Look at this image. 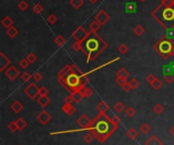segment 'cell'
Here are the masks:
<instances>
[{
    "label": "cell",
    "instance_id": "obj_1",
    "mask_svg": "<svg viewBox=\"0 0 174 145\" xmlns=\"http://www.w3.org/2000/svg\"><path fill=\"white\" fill-rule=\"evenodd\" d=\"M92 132L101 142H104L114 131L117 129V124H115L106 114L100 113L92 121Z\"/></svg>",
    "mask_w": 174,
    "mask_h": 145
},
{
    "label": "cell",
    "instance_id": "obj_2",
    "mask_svg": "<svg viewBox=\"0 0 174 145\" xmlns=\"http://www.w3.org/2000/svg\"><path fill=\"white\" fill-rule=\"evenodd\" d=\"M82 51L86 54L87 62L93 61L108 47V44L105 42L97 33H90L88 38L82 42Z\"/></svg>",
    "mask_w": 174,
    "mask_h": 145
},
{
    "label": "cell",
    "instance_id": "obj_3",
    "mask_svg": "<svg viewBox=\"0 0 174 145\" xmlns=\"http://www.w3.org/2000/svg\"><path fill=\"white\" fill-rule=\"evenodd\" d=\"M151 15L164 29H174V5L165 6L160 4L152 11Z\"/></svg>",
    "mask_w": 174,
    "mask_h": 145
},
{
    "label": "cell",
    "instance_id": "obj_4",
    "mask_svg": "<svg viewBox=\"0 0 174 145\" xmlns=\"http://www.w3.org/2000/svg\"><path fill=\"white\" fill-rule=\"evenodd\" d=\"M154 50L163 59L174 56V42L172 39H168L163 37L154 45Z\"/></svg>",
    "mask_w": 174,
    "mask_h": 145
},
{
    "label": "cell",
    "instance_id": "obj_5",
    "mask_svg": "<svg viewBox=\"0 0 174 145\" xmlns=\"http://www.w3.org/2000/svg\"><path fill=\"white\" fill-rule=\"evenodd\" d=\"M89 34H90V33H88L84 27H77L74 31H73V33L71 34V37L74 39L75 42L82 43V42H84L87 38H88Z\"/></svg>",
    "mask_w": 174,
    "mask_h": 145
},
{
    "label": "cell",
    "instance_id": "obj_6",
    "mask_svg": "<svg viewBox=\"0 0 174 145\" xmlns=\"http://www.w3.org/2000/svg\"><path fill=\"white\" fill-rule=\"evenodd\" d=\"M39 90H40V87L37 86L36 83H30L26 88L24 89V93L26 95L29 96L31 100H34L37 96H39Z\"/></svg>",
    "mask_w": 174,
    "mask_h": 145
},
{
    "label": "cell",
    "instance_id": "obj_7",
    "mask_svg": "<svg viewBox=\"0 0 174 145\" xmlns=\"http://www.w3.org/2000/svg\"><path fill=\"white\" fill-rule=\"evenodd\" d=\"M95 20H97L101 26H104V24H106L110 20V15L104 10V9H102V10H100L99 12L95 15Z\"/></svg>",
    "mask_w": 174,
    "mask_h": 145
},
{
    "label": "cell",
    "instance_id": "obj_8",
    "mask_svg": "<svg viewBox=\"0 0 174 145\" xmlns=\"http://www.w3.org/2000/svg\"><path fill=\"white\" fill-rule=\"evenodd\" d=\"M4 72H5V76L7 77L9 80H11V81H14V80L17 78L18 75H19V71H18V69L12 65L9 66Z\"/></svg>",
    "mask_w": 174,
    "mask_h": 145
},
{
    "label": "cell",
    "instance_id": "obj_9",
    "mask_svg": "<svg viewBox=\"0 0 174 145\" xmlns=\"http://www.w3.org/2000/svg\"><path fill=\"white\" fill-rule=\"evenodd\" d=\"M37 121L40 124H42V125H46V124H48L51 121V115L48 112H46L45 110L44 111H41L37 115Z\"/></svg>",
    "mask_w": 174,
    "mask_h": 145
},
{
    "label": "cell",
    "instance_id": "obj_10",
    "mask_svg": "<svg viewBox=\"0 0 174 145\" xmlns=\"http://www.w3.org/2000/svg\"><path fill=\"white\" fill-rule=\"evenodd\" d=\"M10 65V60L4 55V53L0 52V71H5Z\"/></svg>",
    "mask_w": 174,
    "mask_h": 145
},
{
    "label": "cell",
    "instance_id": "obj_11",
    "mask_svg": "<svg viewBox=\"0 0 174 145\" xmlns=\"http://www.w3.org/2000/svg\"><path fill=\"white\" fill-rule=\"evenodd\" d=\"M77 124H79V127H82V128L92 127V121L88 118V116H86V115H82V116L77 119Z\"/></svg>",
    "mask_w": 174,
    "mask_h": 145
},
{
    "label": "cell",
    "instance_id": "obj_12",
    "mask_svg": "<svg viewBox=\"0 0 174 145\" xmlns=\"http://www.w3.org/2000/svg\"><path fill=\"white\" fill-rule=\"evenodd\" d=\"M50 102H51V100H50V98H48V95H39L38 98H37V103L43 108L47 107V106L50 103Z\"/></svg>",
    "mask_w": 174,
    "mask_h": 145
},
{
    "label": "cell",
    "instance_id": "obj_13",
    "mask_svg": "<svg viewBox=\"0 0 174 145\" xmlns=\"http://www.w3.org/2000/svg\"><path fill=\"white\" fill-rule=\"evenodd\" d=\"M61 110H62V112H64L65 114H67L68 116H71L75 113V108L73 107L71 103H64L62 106V108H61Z\"/></svg>",
    "mask_w": 174,
    "mask_h": 145
},
{
    "label": "cell",
    "instance_id": "obj_14",
    "mask_svg": "<svg viewBox=\"0 0 174 145\" xmlns=\"http://www.w3.org/2000/svg\"><path fill=\"white\" fill-rule=\"evenodd\" d=\"M22 108H24V106L22 105V103H20L19 100H14V102L10 105V109L14 113H17V114L22 111Z\"/></svg>",
    "mask_w": 174,
    "mask_h": 145
},
{
    "label": "cell",
    "instance_id": "obj_15",
    "mask_svg": "<svg viewBox=\"0 0 174 145\" xmlns=\"http://www.w3.org/2000/svg\"><path fill=\"white\" fill-rule=\"evenodd\" d=\"M97 110L99 111V113L102 114H107L109 112V107L105 102H100L97 106Z\"/></svg>",
    "mask_w": 174,
    "mask_h": 145
},
{
    "label": "cell",
    "instance_id": "obj_16",
    "mask_svg": "<svg viewBox=\"0 0 174 145\" xmlns=\"http://www.w3.org/2000/svg\"><path fill=\"white\" fill-rule=\"evenodd\" d=\"M6 34L9 37V38L13 39L15 38V37L18 34V29H17V27H14L13 26H11L10 27H8V29H6Z\"/></svg>",
    "mask_w": 174,
    "mask_h": 145
},
{
    "label": "cell",
    "instance_id": "obj_17",
    "mask_svg": "<svg viewBox=\"0 0 174 145\" xmlns=\"http://www.w3.org/2000/svg\"><path fill=\"white\" fill-rule=\"evenodd\" d=\"M146 145H162V141L157 136H152L147 140Z\"/></svg>",
    "mask_w": 174,
    "mask_h": 145
},
{
    "label": "cell",
    "instance_id": "obj_18",
    "mask_svg": "<svg viewBox=\"0 0 174 145\" xmlns=\"http://www.w3.org/2000/svg\"><path fill=\"white\" fill-rule=\"evenodd\" d=\"M1 24L3 26L5 29H8V27H10L13 24V20L11 17H4L3 18L1 19Z\"/></svg>",
    "mask_w": 174,
    "mask_h": 145
},
{
    "label": "cell",
    "instance_id": "obj_19",
    "mask_svg": "<svg viewBox=\"0 0 174 145\" xmlns=\"http://www.w3.org/2000/svg\"><path fill=\"white\" fill-rule=\"evenodd\" d=\"M101 27L102 26H101L97 20H94V22H92L90 24V32L91 33H98V31L101 29Z\"/></svg>",
    "mask_w": 174,
    "mask_h": 145
},
{
    "label": "cell",
    "instance_id": "obj_20",
    "mask_svg": "<svg viewBox=\"0 0 174 145\" xmlns=\"http://www.w3.org/2000/svg\"><path fill=\"white\" fill-rule=\"evenodd\" d=\"M132 32H134V34H136V36L141 37V36H143L144 33H145V29H144V27L142 26V24H136V26L134 27Z\"/></svg>",
    "mask_w": 174,
    "mask_h": 145
},
{
    "label": "cell",
    "instance_id": "obj_21",
    "mask_svg": "<svg viewBox=\"0 0 174 145\" xmlns=\"http://www.w3.org/2000/svg\"><path fill=\"white\" fill-rule=\"evenodd\" d=\"M69 4L72 8L79 9L84 5V0H69Z\"/></svg>",
    "mask_w": 174,
    "mask_h": 145
},
{
    "label": "cell",
    "instance_id": "obj_22",
    "mask_svg": "<svg viewBox=\"0 0 174 145\" xmlns=\"http://www.w3.org/2000/svg\"><path fill=\"white\" fill-rule=\"evenodd\" d=\"M115 74L116 77H122V78H126V79L129 76V73H128V71L125 68H120L119 70H117V72Z\"/></svg>",
    "mask_w": 174,
    "mask_h": 145
},
{
    "label": "cell",
    "instance_id": "obj_23",
    "mask_svg": "<svg viewBox=\"0 0 174 145\" xmlns=\"http://www.w3.org/2000/svg\"><path fill=\"white\" fill-rule=\"evenodd\" d=\"M137 135H139V132L136 130L134 128H129L127 130L126 132V136L127 138H129V139H136V138L137 137Z\"/></svg>",
    "mask_w": 174,
    "mask_h": 145
},
{
    "label": "cell",
    "instance_id": "obj_24",
    "mask_svg": "<svg viewBox=\"0 0 174 145\" xmlns=\"http://www.w3.org/2000/svg\"><path fill=\"white\" fill-rule=\"evenodd\" d=\"M136 3H134V2H127V3L125 4V10H126L127 13L136 12Z\"/></svg>",
    "mask_w": 174,
    "mask_h": 145
},
{
    "label": "cell",
    "instance_id": "obj_25",
    "mask_svg": "<svg viewBox=\"0 0 174 145\" xmlns=\"http://www.w3.org/2000/svg\"><path fill=\"white\" fill-rule=\"evenodd\" d=\"M54 43L55 45L57 46V47H62V46L65 44V39L63 38V36H61V34H59V36L55 37L54 39Z\"/></svg>",
    "mask_w": 174,
    "mask_h": 145
},
{
    "label": "cell",
    "instance_id": "obj_26",
    "mask_svg": "<svg viewBox=\"0 0 174 145\" xmlns=\"http://www.w3.org/2000/svg\"><path fill=\"white\" fill-rule=\"evenodd\" d=\"M71 95L73 98V102L74 103H79V102H82V98H84L81 91H74V93H71Z\"/></svg>",
    "mask_w": 174,
    "mask_h": 145
},
{
    "label": "cell",
    "instance_id": "obj_27",
    "mask_svg": "<svg viewBox=\"0 0 174 145\" xmlns=\"http://www.w3.org/2000/svg\"><path fill=\"white\" fill-rule=\"evenodd\" d=\"M151 86H152L153 88L155 89V90H159V89L161 88L162 86H163V82H162L161 80L159 79V78H156L154 81L151 83Z\"/></svg>",
    "mask_w": 174,
    "mask_h": 145
},
{
    "label": "cell",
    "instance_id": "obj_28",
    "mask_svg": "<svg viewBox=\"0 0 174 145\" xmlns=\"http://www.w3.org/2000/svg\"><path fill=\"white\" fill-rule=\"evenodd\" d=\"M125 109H126V108H125L124 103L122 102H118L114 105V110H115L116 113H122L125 111Z\"/></svg>",
    "mask_w": 174,
    "mask_h": 145
},
{
    "label": "cell",
    "instance_id": "obj_29",
    "mask_svg": "<svg viewBox=\"0 0 174 145\" xmlns=\"http://www.w3.org/2000/svg\"><path fill=\"white\" fill-rule=\"evenodd\" d=\"M125 115L128 117V118H132V117L134 116V115L136 114V110H134V107H131V106H129V107H127L126 109H125Z\"/></svg>",
    "mask_w": 174,
    "mask_h": 145
},
{
    "label": "cell",
    "instance_id": "obj_30",
    "mask_svg": "<svg viewBox=\"0 0 174 145\" xmlns=\"http://www.w3.org/2000/svg\"><path fill=\"white\" fill-rule=\"evenodd\" d=\"M46 20H47V22L49 24H51V26H53V24H55L57 22V17L55 14H53V13H52V14H49L47 17V18H46Z\"/></svg>",
    "mask_w": 174,
    "mask_h": 145
},
{
    "label": "cell",
    "instance_id": "obj_31",
    "mask_svg": "<svg viewBox=\"0 0 174 145\" xmlns=\"http://www.w3.org/2000/svg\"><path fill=\"white\" fill-rule=\"evenodd\" d=\"M153 111L155 112V114L161 115L162 113L164 112V107L161 105V103H157V105H155L154 108H153Z\"/></svg>",
    "mask_w": 174,
    "mask_h": 145
},
{
    "label": "cell",
    "instance_id": "obj_32",
    "mask_svg": "<svg viewBox=\"0 0 174 145\" xmlns=\"http://www.w3.org/2000/svg\"><path fill=\"white\" fill-rule=\"evenodd\" d=\"M17 7L19 8L20 11H26L27 9L29 8V3H27V1H25V0H22V1L18 2Z\"/></svg>",
    "mask_w": 174,
    "mask_h": 145
},
{
    "label": "cell",
    "instance_id": "obj_33",
    "mask_svg": "<svg viewBox=\"0 0 174 145\" xmlns=\"http://www.w3.org/2000/svg\"><path fill=\"white\" fill-rule=\"evenodd\" d=\"M17 124L18 130H24V129L27 127V122L22 118H18L17 120Z\"/></svg>",
    "mask_w": 174,
    "mask_h": 145
},
{
    "label": "cell",
    "instance_id": "obj_34",
    "mask_svg": "<svg viewBox=\"0 0 174 145\" xmlns=\"http://www.w3.org/2000/svg\"><path fill=\"white\" fill-rule=\"evenodd\" d=\"M163 78H164V80L166 82H168V83H171V82L174 81V73L173 72H170V73H167V74H164L163 75Z\"/></svg>",
    "mask_w": 174,
    "mask_h": 145
},
{
    "label": "cell",
    "instance_id": "obj_35",
    "mask_svg": "<svg viewBox=\"0 0 174 145\" xmlns=\"http://www.w3.org/2000/svg\"><path fill=\"white\" fill-rule=\"evenodd\" d=\"M79 91L82 93L84 98H89V96L92 95V93H93V90H92L91 88H89V87H84V88L81 89Z\"/></svg>",
    "mask_w": 174,
    "mask_h": 145
},
{
    "label": "cell",
    "instance_id": "obj_36",
    "mask_svg": "<svg viewBox=\"0 0 174 145\" xmlns=\"http://www.w3.org/2000/svg\"><path fill=\"white\" fill-rule=\"evenodd\" d=\"M32 9H33V11L36 13V14H40V13L43 11V6L41 5L40 3H36L33 5V8Z\"/></svg>",
    "mask_w": 174,
    "mask_h": 145
},
{
    "label": "cell",
    "instance_id": "obj_37",
    "mask_svg": "<svg viewBox=\"0 0 174 145\" xmlns=\"http://www.w3.org/2000/svg\"><path fill=\"white\" fill-rule=\"evenodd\" d=\"M128 46L125 45V44H122V45H120L118 47V52L120 53L121 55H125L126 53L128 52Z\"/></svg>",
    "mask_w": 174,
    "mask_h": 145
},
{
    "label": "cell",
    "instance_id": "obj_38",
    "mask_svg": "<svg viewBox=\"0 0 174 145\" xmlns=\"http://www.w3.org/2000/svg\"><path fill=\"white\" fill-rule=\"evenodd\" d=\"M128 82H129V84H130V86H131L132 89L137 88V87H139V81L136 79V78H131V79H130Z\"/></svg>",
    "mask_w": 174,
    "mask_h": 145
},
{
    "label": "cell",
    "instance_id": "obj_39",
    "mask_svg": "<svg viewBox=\"0 0 174 145\" xmlns=\"http://www.w3.org/2000/svg\"><path fill=\"white\" fill-rule=\"evenodd\" d=\"M8 130H10L11 132H15L17 130H18L17 121H12V122H10V123L8 124Z\"/></svg>",
    "mask_w": 174,
    "mask_h": 145
},
{
    "label": "cell",
    "instance_id": "obj_40",
    "mask_svg": "<svg viewBox=\"0 0 174 145\" xmlns=\"http://www.w3.org/2000/svg\"><path fill=\"white\" fill-rule=\"evenodd\" d=\"M31 74H30V72H24V73H22L20 74V79H22V81H24V82H27L30 79H31Z\"/></svg>",
    "mask_w": 174,
    "mask_h": 145
},
{
    "label": "cell",
    "instance_id": "obj_41",
    "mask_svg": "<svg viewBox=\"0 0 174 145\" xmlns=\"http://www.w3.org/2000/svg\"><path fill=\"white\" fill-rule=\"evenodd\" d=\"M27 58V61L30 62V64H32V63H34V62H36L37 61V56H36V54L35 53H30L29 55H27V56L26 57Z\"/></svg>",
    "mask_w": 174,
    "mask_h": 145
},
{
    "label": "cell",
    "instance_id": "obj_42",
    "mask_svg": "<svg viewBox=\"0 0 174 145\" xmlns=\"http://www.w3.org/2000/svg\"><path fill=\"white\" fill-rule=\"evenodd\" d=\"M18 65H19V67L20 68H22V69H26L29 67V65H30V62L27 61V58H25V59H22L19 61V63H18Z\"/></svg>",
    "mask_w": 174,
    "mask_h": 145
},
{
    "label": "cell",
    "instance_id": "obj_43",
    "mask_svg": "<svg viewBox=\"0 0 174 145\" xmlns=\"http://www.w3.org/2000/svg\"><path fill=\"white\" fill-rule=\"evenodd\" d=\"M139 130H141L142 133H144V134H148V133L151 131V127L147 123H145L141 126V129H139Z\"/></svg>",
    "mask_w": 174,
    "mask_h": 145
},
{
    "label": "cell",
    "instance_id": "obj_44",
    "mask_svg": "<svg viewBox=\"0 0 174 145\" xmlns=\"http://www.w3.org/2000/svg\"><path fill=\"white\" fill-rule=\"evenodd\" d=\"M84 140L87 142V143H90L94 140V134L93 133H88V134H86L84 136Z\"/></svg>",
    "mask_w": 174,
    "mask_h": 145
},
{
    "label": "cell",
    "instance_id": "obj_45",
    "mask_svg": "<svg viewBox=\"0 0 174 145\" xmlns=\"http://www.w3.org/2000/svg\"><path fill=\"white\" fill-rule=\"evenodd\" d=\"M71 48L74 52H79V51H81L82 50V44L79 42H75L74 44H72Z\"/></svg>",
    "mask_w": 174,
    "mask_h": 145
},
{
    "label": "cell",
    "instance_id": "obj_46",
    "mask_svg": "<svg viewBox=\"0 0 174 145\" xmlns=\"http://www.w3.org/2000/svg\"><path fill=\"white\" fill-rule=\"evenodd\" d=\"M126 82H127V79H126V78L116 77V83H117L119 86H122L123 84H125Z\"/></svg>",
    "mask_w": 174,
    "mask_h": 145
},
{
    "label": "cell",
    "instance_id": "obj_47",
    "mask_svg": "<svg viewBox=\"0 0 174 145\" xmlns=\"http://www.w3.org/2000/svg\"><path fill=\"white\" fill-rule=\"evenodd\" d=\"M33 78H34V81H35V82H39V81H41V80L43 79V75L41 74L40 72H36L35 74H34Z\"/></svg>",
    "mask_w": 174,
    "mask_h": 145
},
{
    "label": "cell",
    "instance_id": "obj_48",
    "mask_svg": "<svg viewBox=\"0 0 174 145\" xmlns=\"http://www.w3.org/2000/svg\"><path fill=\"white\" fill-rule=\"evenodd\" d=\"M48 89L45 86L40 87V90H39V95H48Z\"/></svg>",
    "mask_w": 174,
    "mask_h": 145
},
{
    "label": "cell",
    "instance_id": "obj_49",
    "mask_svg": "<svg viewBox=\"0 0 174 145\" xmlns=\"http://www.w3.org/2000/svg\"><path fill=\"white\" fill-rule=\"evenodd\" d=\"M161 4H162V5H165V6L174 5V0H162Z\"/></svg>",
    "mask_w": 174,
    "mask_h": 145
},
{
    "label": "cell",
    "instance_id": "obj_50",
    "mask_svg": "<svg viewBox=\"0 0 174 145\" xmlns=\"http://www.w3.org/2000/svg\"><path fill=\"white\" fill-rule=\"evenodd\" d=\"M121 88H122L123 90L125 91V93H128V91H129L130 89H132V88H131V86H130V84H129V82H128V81H127L125 84H123V85L121 86Z\"/></svg>",
    "mask_w": 174,
    "mask_h": 145
},
{
    "label": "cell",
    "instance_id": "obj_51",
    "mask_svg": "<svg viewBox=\"0 0 174 145\" xmlns=\"http://www.w3.org/2000/svg\"><path fill=\"white\" fill-rule=\"evenodd\" d=\"M63 100H64V103H72V102H73V98H72L71 94H70V95L65 96Z\"/></svg>",
    "mask_w": 174,
    "mask_h": 145
},
{
    "label": "cell",
    "instance_id": "obj_52",
    "mask_svg": "<svg viewBox=\"0 0 174 145\" xmlns=\"http://www.w3.org/2000/svg\"><path fill=\"white\" fill-rule=\"evenodd\" d=\"M156 78H157V77H156L155 75H153V74H149L148 76H147V81H148L149 83L151 84V83H152V82L154 81V80L156 79Z\"/></svg>",
    "mask_w": 174,
    "mask_h": 145
},
{
    "label": "cell",
    "instance_id": "obj_53",
    "mask_svg": "<svg viewBox=\"0 0 174 145\" xmlns=\"http://www.w3.org/2000/svg\"><path fill=\"white\" fill-rule=\"evenodd\" d=\"M110 119H111L115 124H117V125L119 124V122H120V118L117 117V116H115V115H114V116H112V117H110Z\"/></svg>",
    "mask_w": 174,
    "mask_h": 145
},
{
    "label": "cell",
    "instance_id": "obj_54",
    "mask_svg": "<svg viewBox=\"0 0 174 145\" xmlns=\"http://www.w3.org/2000/svg\"><path fill=\"white\" fill-rule=\"evenodd\" d=\"M165 37H169L168 39H172L174 37V29H171V31H169L168 34H167V36H165Z\"/></svg>",
    "mask_w": 174,
    "mask_h": 145
},
{
    "label": "cell",
    "instance_id": "obj_55",
    "mask_svg": "<svg viewBox=\"0 0 174 145\" xmlns=\"http://www.w3.org/2000/svg\"><path fill=\"white\" fill-rule=\"evenodd\" d=\"M98 1H99V0H88V2L90 4H96Z\"/></svg>",
    "mask_w": 174,
    "mask_h": 145
},
{
    "label": "cell",
    "instance_id": "obj_56",
    "mask_svg": "<svg viewBox=\"0 0 174 145\" xmlns=\"http://www.w3.org/2000/svg\"><path fill=\"white\" fill-rule=\"evenodd\" d=\"M170 134H171V135H172V136L174 137V126H173V127H172V128H171V129H170Z\"/></svg>",
    "mask_w": 174,
    "mask_h": 145
},
{
    "label": "cell",
    "instance_id": "obj_57",
    "mask_svg": "<svg viewBox=\"0 0 174 145\" xmlns=\"http://www.w3.org/2000/svg\"><path fill=\"white\" fill-rule=\"evenodd\" d=\"M169 65H170L171 69H172V71H173V72H174V62H171V63L169 64Z\"/></svg>",
    "mask_w": 174,
    "mask_h": 145
},
{
    "label": "cell",
    "instance_id": "obj_58",
    "mask_svg": "<svg viewBox=\"0 0 174 145\" xmlns=\"http://www.w3.org/2000/svg\"><path fill=\"white\" fill-rule=\"evenodd\" d=\"M139 2H141V3H145V2L147 1V0H139Z\"/></svg>",
    "mask_w": 174,
    "mask_h": 145
}]
</instances>
